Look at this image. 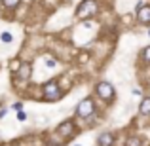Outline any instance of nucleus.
Listing matches in <instances>:
<instances>
[{
    "label": "nucleus",
    "instance_id": "obj_13",
    "mask_svg": "<svg viewBox=\"0 0 150 146\" xmlns=\"http://www.w3.org/2000/svg\"><path fill=\"white\" fill-rule=\"evenodd\" d=\"M19 65H21V63H19V61H11V65H10V68H11V72H17V68H19Z\"/></svg>",
    "mask_w": 150,
    "mask_h": 146
},
{
    "label": "nucleus",
    "instance_id": "obj_8",
    "mask_svg": "<svg viewBox=\"0 0 150 146\" xmlns=\"http://www.w3.org/2000/svg\"><path fill=\"white\" fill-rule=\"evenodd\" d=\"M114 142V135L112 133H103L99 137V146H110Z\"/></svg>",
    "mask_w": 150,
    "mask_h": 146
},
{
    "label": "nucleus",
    "instance_id": "obj_11",
    "mask_svg": "<svg viewBox=\"0 0 150 146\" xmlns=\"http://www.w3.org/2000/svg\"><path fill=\"white\" fill-rule=\"evenodd\" d=\"M0 40H2V42H6V44H10V42L13 40V36H11L10 32H2V34H0Z\"/></svg>",
    "mask_w": 150,
    "mask_h": 146
},
{
    "label": "nucleus",
    "instance_id": "obj_6",
    "mask_svg": "<svg viewBox=\"0 0 150 146\" xmlns=\"http://www.w3.org/2000/svg\"><path fill=\"white\" fill-rule=\"evenodd\" d=\"M57 131H59V135H61V137H70V135H72V131H74V123H72V121H65V123L59 125Z\"/></svg>",
    "mask_w": 150,
    "mask_h": 146
},
{
    "label": "nucleus",
    "instance_id": "obj_16",
    "mask_svg": "<svg viewBox=\"0 0 150 146\" xmlns=\"http://www.w3.org/2000/svg\"><path fill=\"white\" fill-rule=\"evenodd\" d=\"M17 118H19V120L23 121V120H25V118H27V114H25V112H19V114H17Z\"/></svg>",
    "mask_w": 150,
    "mask_h": 146
},
{
    "label": "nucleus",
    "instance_id": "obj_4",
    "mask_svg": "<svg viewBox=\"0 0 150 146\" xmlns=\"http://www.w3.org/2000/svg\"><path fill=\"white\" fill-rule=\"evenodd\" d=\"M97 95L101 99H105V101H110V99L114 97V87L108 82H99V84H97Z\"/></svg>",
    "mask_w": 150,
    "mask_h": 146
},
{
    "label": "nucleus",
    "instance_id": "obj_2",
    "mask_svg": "<svg viewBox=\"0 0 150 146\" xmlns=\"http://www.w3.org/2000/svg\"><path fill=\"white\" fill-rule=\"evenodd\" d=\"M78 116L80 118H89V116H93V110H95V104H93V101L91 99H84V101L78 104Z\"/></svg>",
    "mask_w": 150,
    "mask_h": 146
},
{
    "label": "nucleus",
    "instance_id": "obj_17",
    "mask_svg": "<svg viewBox=\"0 0 150 146\" xmlns=\"http://www.w3.org/2000/svg\"><path fill=\"white\" fill-rule=\"evenodd\" d=\"M76 146H80V144H76Z\"/></svg>",
    "mask_w": 150,
    "mask_h": 146
},
{
    "label": "nucleus",
    "instance_id": "obj_7",
    "mask_svg": "<svg viewBox=\"0 0 150 146\" xmlns=\"http://www.w3.org/2000/svg\"><path fill=\"white\" fill-rule=\"evenodd\" d=\"M17 78L19 80H29L30 78V65L29 63H25V65H19V68H17Z\"/></svg>",
    "mask_w": 150,
    "mask_h": 146
},
{
    "label": "nucleus",
    "instance_id": "obj_12",
    "mask_svg": "<svg viewBox=\"0 0 150 146\" xmlns=\"http://www.w3.org/2000/svg\"><path fill=\"white\" fill-rule=\"evenodd\" d=\"M125 146H141V140H139V139H129Z\"/></svg>",
    "mask_w": 150,
    "mask_h": 146
},
{
    "label": "nucleus",
    "instance_id": "obj_15",
    "mask_svg": "<svg viewBox=\"0 0 150 146\" xmlns=\"http://www.w3.org/2000/svg\"><path fill=\"white\" fill-rule=\"evenodd\" d=\"M46 65H48L50 68H53V66H55V61H53V59H46Z\"/></svg>",
    "mask_w": 150,
    "mask_h": 146
},
{
    "label": "nucleus",
    "instance_id": "obj_10",
    "mask_svg": "<svg viewBox=\"0 0 150 146\" xmlns=\"http://www.w3.org/2000/svg\"><path fill=\"white\" fill-rule=\"evenodd\" d=\"M19 2H21V0H2V4H4L6 8H17Z\"/></svg>",
    "mask_w": 150,
    "mask_h": 146
},
{
    "label": "nucleus",
    "instance_id": "obj_14",
    "mask_svg": "<svg viewBox=\"0 0 150 146\" xmlns=\"http://www.w3.org/2000/svg\"><path fill=\"white\" fill-rule=\"evenodd\" d=\"M143 57H144V59H146V61L150 63V46H148V48H144V53H143Z\"/></svg>",
    "mask_w": 150,
    "mask_h": 146
},
{
    "label": "nucleus",
    "instance_id": "obj_9",
    "mask_svg": "<svg viewBox=\"0 0 150 146\" xmlns=\"http://www.w3.org/2000/svg\"><path fill=\"white\" fill-rule=\"evenodd\" d=\"M141 114H150V97L143 99V102H141Z\"/></svg>",
    "mask_w": 150,
    "mask_h": 146
},
{
    "label": "nucleus",
    "instance_id": "obj_18",
    "mask_svg": "<svg viewBox=\"0 0 150 146\" xmlns=\"http://www.w3.org/2000/svg\"><path fill=\"white\" fill-rule=\"evenodd\" d=\"M148 34H150V30H148Z\"/></svg>",
    "mask_w": 150,
    "mask_h": 146
},
{
    "label": "nucleus",
    "instance_id": "obj_1",
    "mask_svg": "<svg viewBox=\"0 0 150 146\" xmlns=\"http://www.w3.org/2000/svg\"><path fill=\"white\" fill-rule=\"evenodd\" d=\"M97 13V4H95V0H84V2L78 6V10H76V15L78 17H91V15H95Z\"/></svg>",
    "mask_w": 150,
    "mask_h": 146
},
{
    "label": "nucleus",
    "instance_id": "obj_5",
    "mask_svg": "<svg viewBox=\"0 0 150 146\" xmlns=\"http://www.w3.org/2000/svg\"><path fill=\"white\" fill-rule=\"evenodd\" d=\"M137 19L141 23H150V6H139L137 10Z\"/></svg>",
    "mask_w": 150,
    "mask_h": 146
},
{
    "label": "nucleus",
    "instance_id": "obj_3",
    "mask_svg": "<svg viewBox=\"0 0 150 146\" xmlns=\"http://www.w3.org/2000/svg\"><path fill=\"white\" fill-rule=\"evenodd\" d=\"M44 97L48 99V101H55V99L61 97V89H59L57 82H48V84L44 85Z\"/></svg>",
    "mask_w": 150,
    "mask_h": 146
}]
</instances>
